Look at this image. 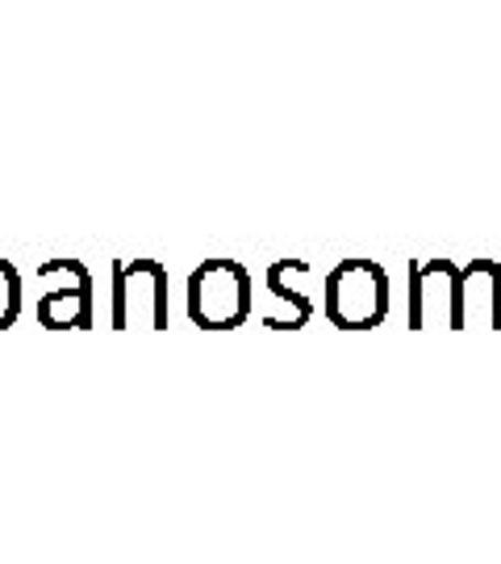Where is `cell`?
I'll return each mask as SVG.
<instances>
[{
  "instance_id": "obj_2",
  "label": "cell",
  "mask_w": 501,
  "mask_h": 564,
  "mask_svg": "<svg viewBox=\"0 0 501 564\" xmlns=\"http://www.w3.org/2000/svg\"><path fill=\"white\" fill-rule=\"evenodd\" d=\"M251 284L235 263H209L193 276V318L209 326H230L247 314Z\"/></svg>"
},
{
  "instance_id": "obj_1",
  "label": "cell",
  "mask_w": 501,
  "mask_h": 564,
  "mask_svg": "<svg viewBox=\"0 0 501 564\" xmlns=\"http://www.w3.org/2000/svg\"><path fill=\"white\" fill-rule=\"evenodd\" d=\"M389 305V281L377 263H342L330 276V318L342 326H372L384 318Z\"/></svg>"
}]
</instances>
